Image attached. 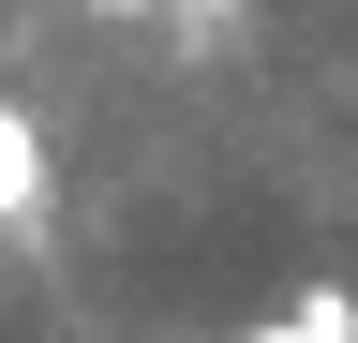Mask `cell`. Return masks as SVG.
<instances>
[{
	"mask_svg": "<svg viewBox=\"0 0 358 343\" xmlns=\"http://www.w3.org/2000/svg\"><path fill=\"white\" fill-rule=\"evenodd\" d=\"M45 194H60V164H45V119L0 90V224H45Z\"/></svg>",
	"mask_w": 358,
	"mask_h": 343,
	"instance_id": "cell-1",
	"label": "cell"
},
{
	"mask_svg": "<svg viewBox=\"0 0 358 343\" xmlns=\"http://www.w3.org/2000/svg\"><path fill=\"white\" fill-rule=\"evenodd\" d=\"M299 314H313V328H329V343H358V298H343V284H313V298H299Z\"/></svg>",
	"mask_w": 358,
	"mask_h": 343,
	"instance_id": "cell-2",
	"label": "cell"
},
{
	"mask_svg": "<svg viewBox=\"0 0 358 343\" xmlns=\"http://www.w3.org/2000/svg\"><path fill=\"white\" fill-rule=\"evenodd\" d=\"M90 15H224V0H90Z\"/></svg>",
	"mask_w": 358,
	"mask_h": 343,
	"instance_id": "cell-3",
	"label": "cell"
},
{
	"mask_svg": "<svg viewBox=\"0 0 358 343\" xmlns=\"http://www.w3.org/2000/svg\"><path fill=\"white\" fill-rule=\"evenodd\" d=\"M254 343H329V328H313V314H284V328H254Z\"/></svg>",
	"mask_w": 358,
	"mask_h": 343,
	"instance_id": "cell-4",
	"label": "cell"
}]
</instances>
